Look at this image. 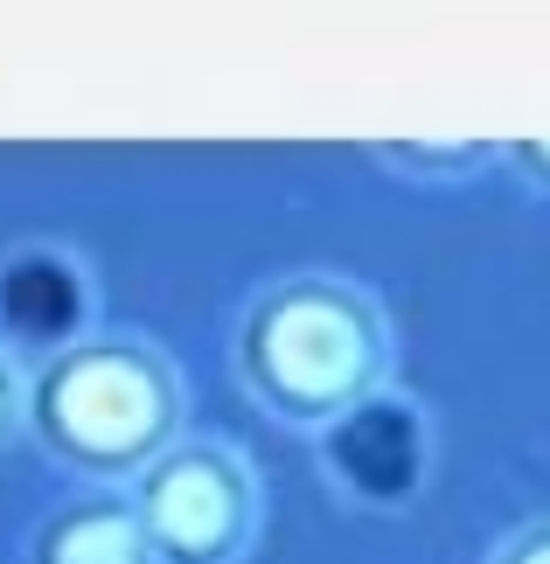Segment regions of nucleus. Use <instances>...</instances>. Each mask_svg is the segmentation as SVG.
Returning <instances> with one entry per match:
<instances>
[{
    "label": "nucleus",
    "instance_id": "obj_1",
    "mask_svg": "<svg viewBox=\"0 0 550 564\" xmlns=\"http://www.w3.org/2000/svg\"><path fill=\"white\" fill-rule=\"evenodd\" d=\"M390 307L335 265H293L245 293L230 321V377L279 432H335L390 390Z\"/></svg>",
    "mask_w": 550,
    "mask_h": 564
},
{
    "label": "nucleus",
    "instance_id": "obj_2",
    "mask_svg": "<svg viewBox=\"0 0 550 564\" xmlns=\"http://www.w3.org/2000/svg\"><path fill=\"white\" fill-rule=\"evenodd\" d=\"M188 432V383L140 328H98L29 370V440L77 488H133Z\"/></svg>",
    "mask_w": 550,
    "mask_h": 564
},
{
    "label": "nucleus",
    "instance_id": "obj_3",
    "mask_svg": "<svg viewBox=\"0 0 550 564\" xmlns=\"http://www.w3.org/2000/svg\"><path fill=\"white\" fill-rule=\"evenodd\" d=\"M153 564H245L266 536V481L224 432H182L133 481Z\"/></svg>",
    "mask_w": 550,
    "mask_h": 564
},
{
    "label": "nucleus",
    "instance_id": "obj_4",
    "mask_svg": "<svg viewBox=\"0 0 550 564\" xmlns=\"http://www.w3.org/2000/svg\"><path fill=\"white\" fill-rule=\"evenodd\" d=\"M105 293L91 258L56 245V237H21L0 251V349L21 370H42L63 349L91 341L105 328Z\"/></svg>",
    "mask_w": 550,
    "mask_h": 564
},
{
    "label": "nucleus",
    "instance_id": "obj_5",
    "mask_svg": "<svg viewBox=\"0 0 550 564\" xmlns=\"http://www.w3.org/2000/svg\"><path fill=\"white\" fill-rule=\"evenodd\" d=\"M432 460V425L418 419V404L384 390L363 411H348L335 432H321V474L335 481L348 509H411L418 481Z\"/></svg>",
    "mask_w": 550,
    "mask_h": 564
},
{
    "label": "nucleus",
    "instance_id": "obj_6",
    "mask_svg": "<svg viewBox=\"0 0 550 564\" xmlns=\"http://www.w3.org/2000/svg\"><path fill=\"white\" fill-rule=\"evenodd\" d=\"M21 564H153L133 488H71L29 523Z\"/></svg>",
    "mask_w": 550,
    "mask_h": 564
},
{
    "label": "nucleus",
    "instance_id": "obj_7",
    "mask_svg": "<svg viewBox=\"0 0 550 564\" xmlns=\"http://www.w3.org/2000/svg\"><path fill=\"white\" fill-rule=\"evenodd\" d=\"M369 161L405 182H474L502 167V140H377Z\"/></svg>",
    "mask_w": 550,
    "mask_h": 564
},
{
    "label": "nucleus",
    "instance_id": "obj_8",
    "mask_svg": "<svg viewBox=\"0 0 550 564\" xmlns=\"http://www.w3.org/2000/svg\"><path fill=\"white\" fill-rule=\"evenodd\" d=\"M14 440H29V370L0 349V453Z\"/></svg>",
    "mask_w": 550,
    "mask_h": 564
},
{
    "label": "nucleus",
    "instance_id": "obj_9",
    "mask_svg": "<svg viewBox=\"0 0 550 564\" xmlns=\"http://www.w3.org/2000/svg\"><path fill=\"white\" fill-rule=\"evenodd\" d=\"M481 564H550V516H530V523H516L509 536H495Z\"/></svg>",
    "mask_w": 550,
    "mask_h": 564
},
{
    "label": "nucleus",
    "instance_id": "obj_10",
    "mask_svg": "<svg viewBox=\"0 0 550 564\" xmlns=\"http://www.w3.org/2000/svg\"><path fill=\"white\" fill-rule=\"evenodd\" d=\"M502 167H509L530 195L550 203V140H502Z\"/></svg>",
    "mask_w": 550,
    "mask_h": 564
}]
</instances>
